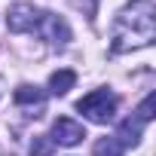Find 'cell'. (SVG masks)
<instances>
[{"label":"cell","instance_id":"obj_6","mask_svg":"<svg viewBox=\"0 0 156 156\" xmlns=\"http://www.w3.org/2000/svg\"><path fill=\"white\" fill-rule=\"evenodd\" d=\"M73 83H76V73H73L70 67H61V70H55V73L49 76V92H52V95H67V92L73 89Z\"/></svg>","mask_w":156,"mask_h":156},{"label":"cell","instance_id":"obj_3","mask_svg":"<svg viewBox=\"0 0 156 156\" xmlns=\"http://www.w3.org/2000/svg\"><path fill=\"white\" fill-rule=\"evenodd\" d=\"M40 16H43V12H40L34 3H16V6L9 9V16H6V25H9L12 34H31V31H37Z\"/></svg>","mask_w":156,"mask_h":156},{"label":"cell","instance_id":"obj_1","mask_svg":"<svg viewBox=\"0 0 156 156\" xmlns=\"http://www.w3.org/2000/svg\"><path fill=\"white\" fill-rule=\"evenodd\" d=\"M153 37H156V6H153V0H132L113 25L110 52L119 55V52L144 49V46L153 43Z\"/></svg>","mask_w":156,"mask_h":156},{"label":"cell","instance_id":"obj_8","mask_svg":"<svg viewBox=\"0 0 156 156\" xmlns=\"http://www.w3.org/2000/svg\"><path fill=\"white\" fill-rule=\"evenodd\" d=\"M141 126H144V122H138V119H126V122L119 126V138H116V141H119L122 147H126V144H138V141H141Z\"/></svg>","mask_w":156,"mask_h":156},{"label":"cell","instance_id":"obj_4","mask_svg":"<svg viewBox=\"0 0 156 156\" xmlns=\"http://www.w3.org/2000/svg\"><path fill=\"white\" fill-rule=\"evenodd\" d=\"M83 138H86V129L76 122V119H70V116H58V119L52 122V144L76 147Z\"/></svg>","mask_w":156,"mask_h":156},{"label":"cell","instance_id":"obj_11","mask_svg":"<svg viewBox=\"0 0 156 156\" xmlns=\"http://www.w3.org/2000/svg\"><path fill=\"white\" fill-rule=\"evenodd\" d=\"M31 153H34V156H49V153H52V138H46V135L34 138V141H31Z\"/></svg>","mask_w":156,"mask_h":156},{"label":"cell","instance_id":"obj_7","mask_svg":"<svg viewBox=\"0 0 156 156\" xmlns=\"http://www.w3.org/2000/svg\"><path fill=\"white\" fill-rule=\"evenodd\" d=\"M12 98H16V104H22V107H28V104H34V107H43V92L37 89V86H19L16 92H12Z\"/></svg>","mask_w":156,"mask_h":156},{"label":"cell","instance_id":"obj_5","mask_svg":"<svg viewBox=\"0 0 156 156\" xmlns=\"http://www.w3.org/2000/svg\"><path fill=\"white\" fill-rule=\"evenodd\" d=\"M37 31H43V37H46L49 43H58V46L70 40V28H67V22H64V19H58V16H49V12H43V16H40Z\"/></svg>","mask_w":156,"mask_h":156},{"label":"cell","instance_id":"obj_10","mask_svg":"<svg viewBox=\"0 0 156 156\" xmlns=\"http://www.w3.org/2000/svg\"><path fill=\"white\" fill-rule=\"evenodd\" d=\"M153 104H156V95L150 92V95L141 101V107H138V116H135V119H138V122H150V119H153Z\"/></svg>","mask_w":156,"mask_h":156},{"label":"cell","instance_id":"obj_9","mask_svg":"<svg viewBox=\"0 0 156 156\" xmlns=\"http://www.w3.org/2000/svg\"><path fill=\"white\" fill-rule=\"evenodd\" d=\"M122 144L116 141V138H101L95 147H92V156H122Z\"/></svg>","mask_w":156,"mask_h":156},{"label":"cell","instance_id":"obj_2","mask_svg":"<svg viewBox=\"0 0 156 156\" xmlns=\"http://www.w3.org/2000/svg\"><path fill=\"white\" fill-rule=\"evenodd\" d=\"M116 95L113 92H107V89H95V92H89V95H83L80 101H76V110H80L86 119H92V122H110L113 119V113H116Z\"/></svg>","mask_w":156,"mask_h":156}]
</instances>
